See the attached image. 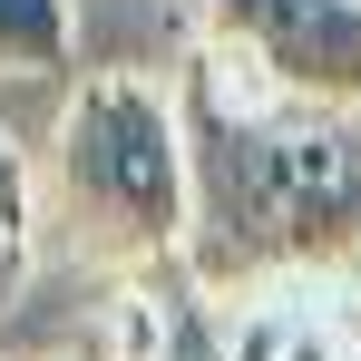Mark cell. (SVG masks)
Returning a JSON list of instances; mask_svg holds the SVG:
<instances>
[{
  "label": "cell",
  "mask_w": 361,
  "mask_h": 361,
  "mask_svg": "<svg viewBox=\"0 0 361 361\" xmlns=\"http://www.w3.org/2000/svg\"><path fill=\"white\" fill-rule=\"evenodd\" d=\"M176 108H185V157H195L185 264L215 293L342 264L361 244V108L293 98L264 68L225 59L215 39L185 59Z\"/></svg>",
  "instance_id": "1"
},
{
  "label": "cell",
  "mask_w": 361,
  "mask_h": 361,
  "mask_svg": "<svg viewBox=\"0 0 361 361\" xmlns=\"http://www.w3.org/2000/svg\"><path fill=\"white\" fill-rule=\"evenodd\" d=\"M49 185L78 254L98 264H157L176 254L195 225V157H185V108L137 78V68H98L59 118L49 147Z\"/></svg>",
  "instance_id": "2"
},
{
  "label": "cell",
  "mask_w": 361,
  "mask_h": 361,
  "mask_svg": "<svg viewBox=\"0 0 361 361\" xmlns=\"http://www.w3.org/2000/svg\"><path fill=\"white\" fill-rule=\"evenodd\" d=\"M205 39L293 98L361 108V0H205Z\"/></svg>",
  "instance_id": "3"
},
{
  "label": "cell",
  "mask_w": 361,
  "mask_h": 361,
  "mask_svg": "<svg viewBox=\"0 0 361 361\" xmlns=\"http://www.w3.org/2000/svg\"><path fill=\"white\" fill-rule=\"evenodd\" d=\"M225 361H361V293L342 264H302L225 293Z\"/></svg>",
  "instance_id": "4"
},
{
  "label": "cell",
  "mask_w": 361,
  "mask_h": 361,
  "mask_svg": "<svg viewBox=\"0 0 361 361\" xmlns=\"http://www.w3.org/2000/svg\"><path fill=\"white\" fill-rule=\"evenodd\" d=\"M108 361H225V293L185 264V244L157 264H127Z\"/></svg>",
  "instance_id": "5"
},
{
  "label": "cell",
  "mask_w": 361,
  "mask_h": 361,
  "mask_svg": "<svg viewBox=\"0 0 361 361\" xmlns=\"http://www.w3.org/2000/svg\"><path fill=\"white\" fill-rule=\"evenodd\" d=\"M68 59H78L68 0H0V78L49 88V78H68Z\"/></svg>",
  "instance_id": "6"
},
{
  "label": "cell",
  "mask_w": 361,
  "mask_h": 361,
  "mask_svg": "<svg viewBox=\"0 0 361 361\" xmlns=\"http://www.w3.org/2000/svg\"><path fill=\"white\" fill-rule=\"evenodd\" d=\"M20 283H30V215H0V322H10Z\"/></svg>",
  "instance_id": "7"
},
{
  "label": "cell",
  "mask_w": 361,
  "mask_h": 361,
  "mask_svg": "<svg viewBox=\"0 0 361 361\" xmlns=\"http://www.w3.org/2000/svg\"><path fill=\"white\" fill-rule=\"evenodd\" d=\"M0 215H30V176H20V147L0 137Z\"/></svg>",
  "instance_id": "8"
},
{
  "label": "cell",
  "mask_w": 361,
  "mask_h": 361,
  "mask_svg": "<svg viewBox=\"0 0 361 361\" xmlns=\"http://www.w3.org/2000/svg\"><path fill=\"white\" fill-rule=\"evenodd\" d=\"M342 274H352V293H361V244H352V254H342Z\"/></svg>",
  "instance_id": "9"
}]
</instances>
